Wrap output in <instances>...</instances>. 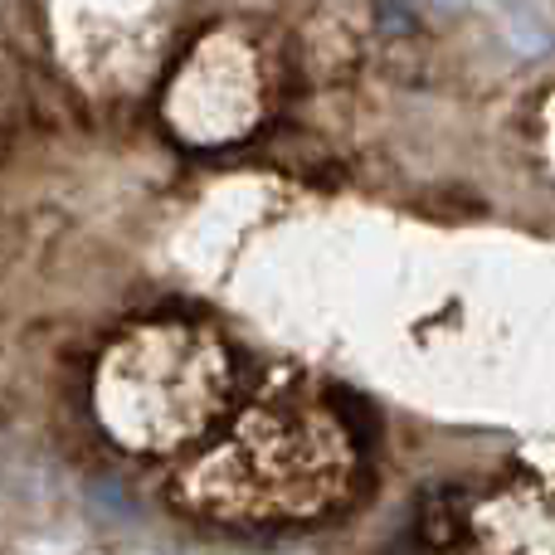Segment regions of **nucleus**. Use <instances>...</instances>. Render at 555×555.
<instances>
[{"label":"nucleus","mask_w":555,"mask_h":555,"mask_svg":"<svg viewBox=\"0 0 555 555\" xmlns=\"http://www.w3.org/2000/svg\"><path fill=\"white\" fill-rule=\"evenodd\" d=\"M230 361L220 341L195 326H142L98 365L93 404L122 449L166 453L201 439L224 410Z\"/></svg>","instance_id":"nucleus-1"},{"label":"nucleus","mask_w":555,"mask_h":555,"mask_svg":"<svg viewBox=\"0 0 555 555\" xmlns=\"http://www.w3.org/2000/svg\"><path fill=\"white\" fill-rule=\"evenodd\" d=\"M346 459L351 449L332 414L263 404L244 414L220 453L195 463L185 492L230 517H302L336 498Z\"/></svg>","instance_id":"nucleus-2"},{"label":"nucleus","mask_w":555,"mask_h":555,"mask_svg":"<svg viewBox=\"0 0 555 555\" xmlns=\"http://www.w3.org/2000/svg\"><path fill=\"white\" fill-rule=\"evenodd\" d=\"M171 127L195 146H220L244 137L259 122V68L254 49L234 29L210 35L185 68L176 74L171 98H166Z\"/></svg>","instance_id":"nucleus-3"}]
</instances>
